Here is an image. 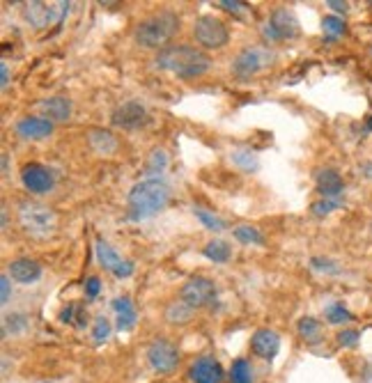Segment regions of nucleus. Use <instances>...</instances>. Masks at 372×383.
<instances>
[{
    "instance_id": "nucleus-2",
    "label": "nucleus",
    "mask_w": 372,
    "mask_h": 383,
    "mask_svg": "<svg viewBox=\"0 0 372 383\" xmlns=\"http://www.w3.org/2000/svg\"><path fill=\"white\" fill-rule=\"evenodd\" d=\"M182 21L175 12L159 10L150 14V17L140 19L136 28H133V42L140 49H168L173 37L180 33Z\"/></svg>"
},
{
    "instance_id": "nucleus-21",
    "label": "nucleus",
    "mask_w": 372,
    "mask_h": 383,
    "mask_svg": "<svg viewBox=\"0 0 372 383\" xmlns=\"http://www.w3.org/2000/svg\"><path fill=\"white\" fill-rule=\"evenodd\" d=\"M193 312H196V310H193L189 303H184L182 298H177V301L166 305V310H163V317H166L168 324L184 326V324H189V321L193 319Z\"/></svg>"
},
{
    "instance_id": "nucleus-10",
    "label": "nucleus",
    "mask_w": 372,
    "mask_h": 383,
    "mask_svg": "<svg viewBox=\"0 0 372 383\" xmlns=\"http://www.w3.org/2000/svg\"><path fill=\"white\" fill-rule=\"evenodd\" d=\"M147 363L156 372V374H163V377H168V374H173L177 370V365H180V351L170 340H154L150 347H147Z\"/></svg>"
},
{
    "instance_id": "nucleus-45",
    "label": "nucleus",
    "mask_w": 372,
    "mask_h": 383,
    "mask_svg": "<svg viewBox=\"0 0 372 383\" xmlns=\"http://www.w3.org/2000/svg\"><path fill=\"white\" fill-rule=\"evenodd\" d=\"M87 324V312L85 310H78V319H76V326L83 328Z\"/></svg>"
},
{
    "instance_id": "nucleus-6",
    "label": "nucleus",
    "mask_w": 372,
    "mask_h": 383,
    "mask_svg": "<svg viewBox=\"0 0 372 383\" xmlns=\"http://www.w3.org/2000/svg\"><path fill=\"white\" fill-rule=\"evenodd\" d=\"M69 5L71 3H65V0L62 3H40V0H35V3H26L24 17L35 30H44L49 26L60 24L69 14Z\"/></svg>"
},
{
    "instance_id": "nucleus-37",
    "label": "nucleus",
    "mask_w": 372,
    "mask_h": 383,
    "mask_svg": "<svg viewBox=\"0 0 372 383\" xmlns=\"http://www.w3.org/2000/svg\"><path fill=\"white\" fill-rule=\"evenodd\" d=\"M217 5L230 14H239L242 10H246V3H242V0H219Z\"/></svg>"
},
{
    "instance_id": "nucleus-22",
    "label": "nucleus",
    "mask_w": 372,
    "mask_h": 383,
    "mask_svg": "<svg viewBox=\"0 0 372 383\" xmlns=\"http://www.w3.org/2000/svg\"><path fill=\"white\" fill-rule=\"evenodd\" d=\"M94 255H96V262H99V266L106 269V271H110V273H113L115 269L124 262L120 255L113 250V246H110L108 241H103V239H96Z\"/></svg>"
},
{
    "instance_id": "nucleus-39",
    "label": "nucleus",
    "mask_w": 372,
    "mask_h": 383,
    "mask_svg": "<svg viewBox=\"0 0 372 383\" xmlns=\"http://www.w3.org/2000/svg\"><path fill=\"white\" fill-rule=\"evenodd\" d=\"M12 298V284H10V275H3L0 278V301H3V305L10 303Z\"/></svg>"
},
{
    "instance_id": "nucleus-34",
    "label": "nucleus",
    "mask_w": 372,
    "mask_h": 383,
    "mask_svg": "<svg viewBox=\"0 0 372 383\" xmlns=\"http://www.w3.org/2000/svg\"><path fill=\"white\" fill-rule=\"evenodd\" d=\"M92 337L94 342H106L110 337V321L106 317H96L94 319V326H92Z\"/></svg>"
},
{
    "instance_id": "nucleus-9",
    "label": "nucleus",
    "mask_w": 372,
    "mask_h": 383,
    "mask_svg": "<svg viewBox=\"0 0 372 383\" xmlns=\"http://www.w3.org/2000/svg\"><path fill=\"white\" fill-rule=\"evenodd\" d=\"M180 298L184 303H189L193 310L207 307V305L214 303V298H217V284L205 275H193L182 284Z\"/></svg>"
},
{
    "instance_id": "nucleus-20",
    "label": "nucleus",
    "mask_w": 372,
    "mask_h": 383,
    "mask_svg": "<svg viewBox=\"0 0 372 383\" xmlns=\"http://www.w3.org/2000/svg\"><path fill=\"white\" fill-rule=\"evenodd\" d=\"M113 310H115V321H117V330H131L136 326V319H138V312L133 307L131 298L129 296H117L113 303Z\"/></svg>"
},
{
    "instance_id": "nucleus-17",
    "label": "nucleus",
    "mask_w": 372,
    "mask_h": 383,
    "mask_svg": "<svg viewBox=\"0 0 372 383\" xmlns=\"http://www.w3.org/2000/svg\"><path fill=\"white\" fill-rule=\"evenodd\" d=\"M7 275L21 284H33L42 278V266H40V262H35L31 257H19V259L10 262Z\"/></svg>"
},
{
    "instance_id": "nucleus-44",
    "label": "nucleus",
    "mask_w": 372,
    "mask_h": 383,
    "mask_svg": "<svg viewBox=\"0 0 372 383\" xmlns=\"http://www.w3.org/2000/svg\"><path fill=\"white\" fill-rule=\"evenodd\" d=\"M359 170H361V175L366 177V179H372V161H363L359 165Z\"/></svg>"
},
{
    "instance_id": "nucleus-18",
    "label": "nucleus",
    "mask_w": 372,
    "mask_h": 383,
    "mask_svg": "<svg viewBox=\"0 0 372 383\" xmlns=\"http://www.w3.org/2000/svg\"><path fill=\"white\" fill-rule=\"evenodd\" d=\"M87 145H90L94 154L113 156L117 152V145H120V142H117V138L106 129H92L90 133H87Z\"/></svg>"
},
{
    "instance_id": "nucleus-16",
    "label": "nucleus",
    "mask_w": 372,
    "mask_h": 383,
    "mask_svg": "<svg viewBox=\"0 0 372 383\" xmlns=\"http://www.w3.org/2000/svg\"><path fill=\"white\" fill-rule=\"evenodd\" d=\"M315 184H317L319 195H322V198H326V200H338L340 195H342V191H345V182H342L340 172L333 170V168L317 170Z\"/></svg>"
},
{
    "instance_id": "nucleus-24",
    "label": "nucleus",
    "mask_w": 372,
    "mask_h": 383,
    "mask_svg": "<svg viewBox=\"0 0 372 383\" xmlns=\"http://www.w3.org/2000/svg\"><path fill=\"white\" fill-rule=\"evenodd\" d=\"M203 255L207 259L217 262V264H226V262L230 259V255H232V250H230V246L226 241H221V239H214V241H210L205 248H203Z\"/></svg>"
},
{
    "instance_id": "nucleus-30",
    "label": "nucleus",
    "mask_w": 372,
    "mask_h": 383,
    "mask_svg": "<svg viewBox=\"0 0 372 383\" xmlns=\"http://www.w3.org/2000/svg\"><path fill=\"white\" fill-rule=\"evenodd\" d=\"M324 317H326V321H329V324L340 326V324H347V321L352 319V312H349L342 303H333V305L326 307Z\"/></svg>"
},
{
    "instance_id": "nucleus-8",
    "label": "nucleus",
    "mask_w": 372,
    "mask_h": 383,
    "mask_svg": "<svg viewBox=\"0 0 372 383\" xmlns=\"http://www.w3.org/2000/svg\"><path fill=\"white\" fill-rule=\"evenodd\" d=\"M260 33L267 42H282V40H292V37L299 35V21L289 10L280 7V10H273L271 17L264 21Z\"/></svg>"
},
{
    "instance_id": "nucleus-48",
    "label": "nucleus",
    "mask_w": 372,
    "mask_h": 383,
    "mask_svg": "<svg viewBox=\"0 0 372 383\" xmlns=\"http://www.w3.org/2000/svg\"><path fill=\"white\" fill-rule=\"evenodd\" d=\"M370 56H372V46H370Z\"/></svg>"
},
{
    "instance_id": "nucleus-41",
    "label": "nucleus",
    "mask_w": 372,
    "mask_h": 383,
    "mask_svg": "<svg viewBox=\"0 0 372 383\" xmlns=\"http://www.w3.org/2000/svg\"><path fill=\"white\" fill-rule=\"evenodd\" d=\"M329 10L338 12V14H347L349 12V3H342V0H329Z\"/></svg>"
},
{
    "instance_id": "nucleus-31",
    "label": "nucleus",
    "mask_w": 372,
    "mask_h": 383,
    "mask_svg": "<svg viewBox=\"0 0 372 383\" xmlns=\"http://www.w3.org/2000/svg\"><path fill=\"white\" fill-rule=\"evenodd\" d=\"M28 328V319L24 317V314H7L5 321H3V333L5 337L7 335H19V333H24V330Z\"/></svg>"
},
{
    "instance_id": "nucleus-28",
    "label": "nucleus",
    "mask_w": 372,
    "mask_h": 383,
    "mask_svg": "<svg viewBox=\"0 0 372 383\" xmlns=\"http://www.w3.org/2000/svg\"><path fill=\"white\" fill-rule=\"evenodd\" d=\"M230 381L232 383H253V367L248 360L237 358L230 370Z\"/></svg>"
},
{
    "instance_id": "nucleus-26",
    "label": "nucleus",
    "mask_w": 372,
    "mask_h": 383,
    "mask_svg": "<svg viewBox=\"0 0 372 383\" xmlns=\"http://www.w3.org/2000/svg\"><path fill=\"white\" fill-rule=\"evenodd\" d=\"M230 161H232L242 172H255L260 165L257 156L253 154L251 149H235V152L230 154Z\"/></svg>"
},
{
    "instance_id": "nucleus-7",
    "label": "nucleus",
    "mask_w": 372,
    "mask_h": 383,
    "mask_svg": "<svg viewBox=\"0 0 372 383\" xmlns=\"http://www.w3.org/2000/svg\"><path fill=\"white\" fill-rule=\"evenodd\" d=\"M273 56L269 49H262V46H248L237 53L235 62H232V74L237 78H251L260 74L267 67L273 65Z\"/></svg>"
},
{
    "instance_id": "nucleus-29",
    "label": "nucleus",
    "mask_w": 372,
    "mask_h": 383,
    "mask_svg": "<svg viewBox=\"0 0 372 383\" xmlns=\"http://www.w3.org/2000/svg\"><path fill=\"white\" fill-rule=\"evenodd\" d=\"M193 216L205 225L207 230H214V232H223L228 228V223L223 221V219H219V216H214V214H210V212H205V209H200V207H193Z\"/></svg>"
},
{
    "instance_id": "nucleus-14",
    "label": "nucleus",
    "mask_w": 372,
    "mask_h": 383,
    "mask_svg": "<svg viewBox=\"0 0 372 383\" xmlns=\"http://www.w3.org/2000/svg\"><path fill=\"white\" fill-rule=\"evenodd\" d=\"M14 131L19 133V138L24 140H44L53 133V122L46 117H35V115H28V117H21Z\"/></svg>"
},
{
    "instance_id": "nucleus-25",
    "label": "nucleus",
    "mask_w": 372,
    "mask_h": 383,
    "mask_svg": "<svg viewBox=\"0 0 372 383\" xmlns=\"http://www.w3.org/2000/svg\"><path fill=\"white\" fill-rule=\"evenodd\" d=\"M322 30L329 42H336L338 37H342L347 33V24L342 17H336V14H329V17L322 19Z\"/></svg>"
},
{
    "instance_id": "nucleus-4",
    "label": "nucleus",
    "mask_w": 372,
    "mask_h": 383,
    "mask_svg": "<svg viewBox=\"0 0 372 383\" xmlns=\"http://www.w3.org/2000/svg\"><path fill=\"white\" fill-rule=\"evenodd\" d=\"M19 223L28 235L33 237H49L56 230L58 216L53 209H49L42 202L24 200L19 202Z\"/></svg>"
},
{
    "instance_id": "nucleus-47",
    "label": "nucleus",
    "mask_w": 372,
    "mask_h": 383,
    "mask_svg": "<svg viewBox=\"0 0 372 383\" xmlns=\"http://www.w3.org/2000/svg\"><path fill=\"white\" fill-rule=\"evenodd\" d=\"M366 131H372V117H368V122H366Z\"/></svg>"
},
{
    "instance_id": "nucleus-12",
    "label": "nucleus",
    "mask_w": 372,
    "mask_h": 383,
    "mask_svg": "<svg viewBox=\"0 0 372 383\" xmlns=\"http://www.w3.org/2000/svg\"><path fill=\"white\" fill-rule=\"evenodd\" d=\"M113 124L117 129H124V131H133V129H140L150 122V115H147V108L143 103L138 101H126L122 106H117L113 110Z\"/></svg>"
},
{
    "instance_id": "nucleus-33",
    "label": "nucleus",
    "mask_w": 372,
    "mask_h": 383,
    "mask_svg": "<svg viewBox=\"0 0 372 383\" xmlns=\"http://www.w3.org/2000/svg\"><path fill=\"white\" fill-rule=\"evenodd\" d=\"M338 207H340L338 200H326V198H322V200L312 202V205H310V212L315 214V216H319V219H324V216H329L331 212H336Z\"/></svg>"
},
{
    "instance_id": "nucleus-43",
    "label": "nucleus",
    "mask_w": 372,
    "mask_h": 383,
    "mask_svg": "<svg viewBox=\"0 0 372 383\" xmlns=\"http://www.w3.org/2000/svg\"><path fill=\"white\" fill-rule=\"evenodd\" d=\"M0 76H3V78H0V85H3V90H5L7 83H10V67H7L5 62L0 65Z\"/></svg>"
},
{
    "instance_id": "nucleus-15",
    "label": "nucleus",
    "mask_w": 372,
    "mask_h": 383,
    "mask_svg": "<svg viewBox=\"0 0 372 383\" xmlns=\"http://www.w3.org/2000/svg\"><path fill=\"white\" fill-rule=\"evenodd\" d=\"M251 349L257 358L273 360L280 349V337L276 335V330L260 328V330H255V335L251 337Z\"/></svg>"
},
{
    "instance_id": "nucleus-27",
    "label": "nucleus",
    "mask_w": 372,
    "mask_h": 383,
    "mask_svg": "<svg viewBox=\"0 0 372 383\" xmlns=\"http://www.w3.org/2000/svg\"><path fill=\"white\" fill-rule=\"evenodd\" d=\"M235 239L239 244H246V246H264V237L262 232L257 228H253V225H237L235 228Z\"/></svg>"
},
{
    "instance_id": "nucleus-19",
    "label": "nucleus",
    "mask_w": 372,
    "mask_h": 383,
    "mask_svg": "<svg viewBox=\"0 0 372 383\" xmlns=\"http://www.w3.org/2000/svg\"><path fill=\"white\" fill-rule=\"evenodd\" d=\"M42 110L51 122H67L71 117V101L69 96H62V94L49 96L46 101H42Z\"/></svg>"
},
{
    "instance_id": "nucleus-32",
    "label": "nucleus",
    "mask_w": 372,
    "mask_h": 383,
    "mask_svg": "<svg viewBox=\"0 0 372 383\" xmlns=\"http://www.w3.org/2000/svg\"><path fill=\"white\" fill-rule=\"evenodd\" d=\"M168 168V154L163 149H154L147 161V175H161Z\"/></svg>"
},
{
    "instance_id": "nucleus-42",
    "label": "nucleus",
    "mask_w": 372,
    "mask_h": 383,
    "mask_svg": "<svg viewBox=\"0 0 372 383\" xmlns=\"http://www.w3.org/2000/svg\"><path fill=\"white\" fill-rule=\"evenodd\" d=\"M74 310H76V307L69 305V307H65V310L60 312V321H62V324H76V319H74Z\"/></svg>"
},
{
    "instance_id": "nucleus-11",
    "label": "nucleus",
    "mask_w": 372,
    "mask_h": 383,
    "mask_svg": "<svg viewBox=\"0 0 372 383\" xmlns=\"http://www.w3.org/2000/svg\"><path fill=\"white\" fill-rule=\"evenodd\" d=\"M21 184L26 186L28 193L33 195H44L53 189L56 179H53V172H51L46 165L42 163H28L24 165L21 170Z\"/></svg>"
},
{
    "instance_id": "nucleus-5",
    "label": "nucleus",
    "mask_w": 372,
    "mask_h": 383,
    "mask_svg": "<svg viewBox=\"0 0 372 383\" xmlns=\"http://www.w3.org/2000/svg\"><path fill=\"white\" fill-rule=\"evenodd\" d=\"M193 37H196V44L200 49L217 51L230 42V30L221 19L205 14V17H200L196 21V26H193Z\"/></svg>"
},
{
    "instance_id": "nucleus-13",
    "label": "nucleus",
    "mask_w": 372,
    "mask_h": 383,
    "mask_svg": "<svg viewBox=\"0 0 372 383\" xmlns=\"http://www.w3.org/2000/svg\"><path fill=\"white\" fill-rule=\"evenodd\" d=\"M189 377H191L193 383H223L226 372H223V367H221V363L217 358L203 356L191 365Z\"/></svg>"
},
{
    "instance_id": "nucleus-23",
    "label": "nucleus",
    "mask_w": 372,
    "mask_h": 383,
    "mask_svg": "<svg viewBox=\"0 0 372 383\" xmlns=\"http://www.w3.org/2000/svg\"><path fill=\"white\" fill-rule=\"evenodd\" d=\"M296 333H299V337L306 344H317V342H322L324 328L319 324V319L315 317H301L299 324H296Z\"/></svg>"
},
{
    "instance_id": "nucleus-46",
    "label": "nucleus",
    "mask_w": 372,
    "mask_h": 383,
    "mask_svg": "<svg viewBox=\"0 0 372 383\" xmlns=\"http://www.w3.org/2000/svg\"><path fill=\"white\" fill-rule=\"evenodd\" d=\"M7 165H10L7 163V154H3V175H7Z\"/></svg>"
},
{
    "instance_id": "nucleus-38",
    "label": "nucleus",
    "mask_w": 372,
    "mask_h": 383,
    "mask_svg": "<svg viewBox=\"0 0 372 383\" xmlns=\"http://www.w3.org/2000/svg\"><path fill=\"white\" fill-rule=\"evenodd\" d=\"M99 291H101V282H99V278H94V275H90L85 280V296L87 298H96L99 296Z\"/></svg>"
},
{
    "instance_id": "nucleus-3",
    "label": "nucleus",
    "mask_w": 372,
    "mask_h": 383,
    "mask_svg": "<svg viewBox=\"0 0 372 383\" xmlns=\"http://www.w3.org/2000/svg\"><path fill=\"white\" fill-rule=\"evenodd\" d=\"M170 189L168 184L159 177H147L143 182L133 184L129 191V219L131 221H145L152 219L168 205Z\"/></svg>"
},
{
    "instance_id": "nucleus-35",
    "label": "nucleus",
    "mask_w": 372,
    "mask_h": 383,
    "mask_svg": "<svg viewBox=\"0 0 372 383\" xmlns=\"http://www.w3.org/2000/svg\"><path fill=\"white\" fill-rule=\"evenodd\" d=\"M310 269H315V271H319V273H338L340 271V266L336 264V262L326 259V257H312Z\"/></svg>"
},
{
    "instance_id": "nucleus-40",
    "label": "nucleus",
    "mask_w": 372,
    "mask_h": 383,
    "mask_svg": "<svg viewBox=\"0 0 372 383\" xmlns=\"http://www.w3.org/2000/svg\"><path fill=\"white\" fill-rule=\"evenodd\" d=\"M133 269H136V266H133V262H126V259H124L122 264L113 271V275H115V278H129V275L133 273Z\"/></svg>"
},
{
    "instance_id": "nucleus-36",
    "label": "nucleus",
    "mask_w": 372,
    "mask_h": 383,
    "mask_svg": "<svg viewBox=\"0 0 372 383\" xmlns=\"http://www.w3.org/2000/svg\"><path fill=\"white\" fill-rule=\"evenodd\" d=\"M361 333L354 328H347V330H340L338 333V344L340 347H356V342H359Z\"/></svg>"
},
{
    "instance_id": "nucleus-1",
    "label": "nucleus",
    "mask_w": 372,
    "mask_h": 383,
    "mask_svg": "<svg viewBox=\"0 0 372 383\" xmlns=\"http://www.w3.org/2000/svg\"><path fill=\"white\" fill-rule=\"evenodd\" d=\"M156 67L163 71L175 74V76H180L184 80H191V78H200L203 74L210 71L212 60L203 49L177 44V46H168L156 53Z\"/></svg>"
}]
</instances>
